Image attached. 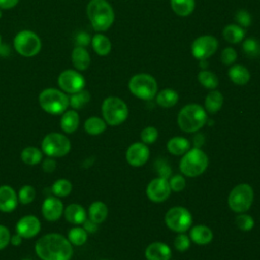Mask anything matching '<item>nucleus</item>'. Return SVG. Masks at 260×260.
Returning a JSON list of instances; mask_svg holds the SVG:
<instances>
[{"label":"nucleus","mask_w":260,"mask_h":260,"mask_svg":"<svg viewBox=\"0 0 260 260\" xmlns=\"http://www.w3.org/2000/svg\"><path fill=\"white\" fill-rule=\"evenodd\" d=\"M37 256L41 260H71L73 247L61 234L50 233L41 237L35 245Z\"/></svg>","instance_id":"nucleus-1"},{"label":"nucleus","mask_w":260,"mask_h":260,"mask_svg":"<svg viewBox=\"0 0 260 260\" xmlns=\"http://www.w3.org/2000/svg\"><path fill=\"white\" fill-rule=\"evenodd\" d=\"M86 14L91 26L96 31H106L115 20L114 9L107 0H89Z\"/></svg>","instance_id":"nucleus-2"},{"label":"nucleus","mask_w":260,"mask_h":260,"mask_svg":"<svg viewBox=\"0 0 260 260\" xmlns=\"http://www.w3.org/2000/svg\"><path fill=\"white\" fill-rule=\"evenodd\" d=\"M177 122L182 131L195 133L206 124L207 113L205 109L198 104H188L180 110Z\"/></svg>","instance_id":"nucleus-3"},{"label":"nucleus","mask_w":260,"mask_h":260,"mask_svg":"<svg viewBox=\"0 0 260 260\" xmlns=\"http://www.w3.org/2000/svg\"><path fill=\"white\" fill-rule=\"evenodd\" d=\"M208 162L207 154L201 148L193 147L183 154L179 164V169L183 176L195 178L206 171Z\"/></svg>","instance_id":"nucleus-4"},{"label":"nucleus","mask_w":260,"mask_h":260,"mask_svg":"<svg viewBox=\"0 0 260 260\" xmlns=\"http://www.w3.org/2000/svg\"><path fill=\"white\" fill-rule=\"evenodd\" d=\"M39 105L48 114L62 115L69 107V96L61 89L45 88L39 94Z\"/></svg>","instance_id":"nucleus-5"},{"label":"nucleus","mask_w":260,"mask_h":260,"mask_svg":"<svg viewBox=\"0 0 260 260\" xmlns=\"http://www.w3.org/2000/svg\"><path fill=\"white\" fill-rule=\"evenodd\" d=\"M129 110L126 103L118 96H108L102 104L103 119L110 126H118L126 121Z\"/></svg>","instance_id":"nucleus-6"},{"label":"nucleus","mask_w":260,"mask_h":260,"mask_svg":"<svg viewBox=\"0 0 260 260\" xmlns=\"http://www.w3.org/2000/svg\"><path fill=\"white\" fill-rule=\"evenodd\" d=\"M129 90L140 100L150 101L157 93V82L153 76L147 73L133 75L128 83Z\"/></svg>","instance_id":"nucleus-7"},{"label":"nucleus","mask_w":260,"mask_h":260,"mask_svg":"<svg viewBox=\"0 0 260 260\" xmlns=\"http://www.w3.org/2000/svg\"><path fill=\"white\" fill-rule=\"evenodd\" d=\"M254 200V190L247 183L235 186L229 194L228 204L236 213H244L250 209Z\"/></svg>","instance_id":"nucleus-8"},{"label":"nucleus","mask_w":260,"mask_h":260,"mask_svg":"<svg viewBox=\"0 0 260 260\" xmlns=\"http://www.w3.org/2000/svg\"><path fill=\"white\" fill-rule=\"evenodd\" d=\"M13 48L23 57H34L38 55L42 49L41 38L29 29L18 31L13 39Z\"/></svg>","instance_id":"nucleus-9"},{"label":"nucleus","mask_w":260,"mask_h":260,"mask_svg":"<svg viewBox=\"0 0 260 260\" xmlns=\"http://www.w3.org/2000/svg\"><path fill=\"white\" fill-rule=\"evenodd\" d=\"M41 149L47 156L54 158L62 157L69 153L71 149V142L65 134L51 132L43 138Z\"/></svg>","instance_id":"nucleus-10"},{"label":"nucleus","mask_w":260,"mask_h":260,"mask_svg":"<svg viewBox=\"0 0 260 260\" xmlns=\"http://www.w3.org/2000/svg\"><path fill=\"white\" fill-rule=\"evenodd\" d=\"M193 222L191 212L183 206L171 207L165 215L166 225L173 232L185 233L190 230Z\"/></svg>","instance_id":"nucleus-11"},{"label":"nucleus","mask_w":260,"mask_h":260,"mask_svg":"<svg viewBox=\"0 0 260 260\" xmlns=\"http://www.w3.org/2000/svg\"><path fill=\"white\" fill-rule=\"evenodd\" d=\"M58 85L65 93H74L84 89L85 79L78 70L66 69L63 70L57 79Z\"/></svg>","instance_id":"nucleus-12"},{"label":"nucleus","mask_w":260,"mask_h":260,"mask_svg":"<svg viewBox=\"0 0 260 260\" xmlns=\"http://www.w3.org/2000/svg\"><path fill=\"white\" fill-rule=\"evenodd\" d=\"M218 48V41L215 37L204 35L196 38L191 46V52L195 59L206 60L211 57Z\"/></svg>","instance_id":"nucleus-13"},{"label":"nucleus","mask_w":260,"mask_h":260,"mask_svg":"<svg viewBox=\"0 0 260 260\" xmlns=\"http://www.w3.org/2000/svg\"><path fill=\"white\" fill-rule=\"evenodd\" d=\"M172 193L169 181L167 178L157 177L152 179L146 187L147 198L154 203L166 201Z\"/></svg>","instance_id":"nucleus-14"},{"label":"nucleus","mask_w":260,"mask_h":260,"mask_svg":"<svg viewBox=\"0 0 260 260\" xmlns=\"http://www.w3.org/2000/svg\"><path fill=\"white\" fill-rule=\"evenodd\" d=\"M150 150L143 142H134L126 150L127 162L135 168L142 167L148 160Z\"/></svg>","instance_id":"nucleus-15"},{"label":"nucleus","mask_w":260,"mask_h":260,"mask_svg":"<svg viewBox=\"0 0 260 260\" xmlns=\"http://www.w3.org/2000/svg\"><path fill=\"white\" fill-rule=\"evenodd\" d=\"M41 228L40 219L35 215L28 214L18 219L15 225V232L23 239H30L41 232Z\"/></svg>","instance_id":"nucleus-16"},{"label":"nucleus","mask_w":260,"mask_h":260,"mask_svg":"<svg viewBox=\"0 0 260 260\" xmlns=\"http://www.w3.org/2000/svg\"><path fill=\"white\" fill-rule=\"evenodd\" d=\"M41 210L46 220L56 221L63 215L64 205L59 197L49 196L43 201Z\"/></svg>","instance_id":"nucleus-17"},{"label":"nucleus","mask_w":260,"mask_h":260,"mask_svg":"<svg viewBox=\"0 0 260 260\" xmlns=\"http://www.w3.org/2000/svg\"><path fill=\"white\" fill-rule=\"evenodd\" d=\"M18 204V197L15 190L8 186H0V211L12 212Z\"/></svg>","instance_id":"nucleus-18"},{"label":"nucleus","mask_w":260,"mask_h":260,"mask_svg":"<svg viewBox=\"0 0 260 260\" xmlns=\"http://www.w3.org/2000/svg\"><path fill=\"white\" fill-rule=\"evenodd\" d=\"M146 260H171L172 250L162 242L150 243L144 252Z\"/></svg>","instance_id":"nucleus-19"},{"label":"nucleus","mask_w":260,"mask_h":260,"mask_svg":"<svg viewBox=\"0 0 260 260\" xmlns=\"http://www.w3.org/2000/svg\"><path fill=\"white\" fill-rule=\"evenodd\" d=\"M63 215L65 219L73 225H80L87 218V214L84 207L78 203H71L67 205L64 208Z\"/></svg>","instance_id":"nucleus-20"},{"label":"nucleus","mask_w":260,"mask_h":260,"mask_svg":"<svg viewBox=\"0 0 260 260\" xmlns=\"http://www.w3.org/2000/svg\"><path fill=\"white\" fill-rule=\"evenodd\" d=\"M190 240L197 245H207L213 239L212 231L204 224H197L190 228L189 232Z\"/></svg>","instance_id":"nucleus-21"},{"label":"nucleus","mask_w":260,"mask_h":260,"mask_svg":"<svg viewBox=\"0 0 260 260\" xmlns=\"http://www.w3.org/2000/svg\"><path fill=\"white\" fill-rule=\"evenodd\" d=\"M79 122H80V119L76 110H73V109L67 110L61 116L60 126L64 133L71 134L77 130L79 126Z\"/></svg>","instance_id":"nucleus-22"},{"label":"nucleus","mask_w":260,"mask_h":260,"mask_svg":"<svg viewBox=\"0 0 260 260\" xmlns=\"http://www.w3.org/2000/svg\"><path fill=\"white\" fill-rule=\"evenodd\" d=\"M71 62L76 70L84 71L90 65V55L84 47H75L71 53Z\"/></svg>","instance_id":"nucleus-23"},{"label":"nucleus","mask_w":260,"mask_h":260,"mask_svg":"<svg viewBox=\"0 0 260 260\" xmlns=\"http://www.w3.org/2000/svg\"><path fill=\"white\" fill-rule=\"evenodd\" d=\"M191 148V142L189 139L183 136L172 137L167 142V149L173 155H183Z\"/></svg>","instance_id":"nucleus-24"},{"label":"nucleus","mask_w":260,"mask_h":260,"mask_svg":"<svg viewBox=\"0 0 260 260\" xmlns=\"http://www.w3.org/2000/svg\"><path fill=\"white\" fill-rule=\"evenodd\" d=\"M223 105V95L216 89H211L204 100V109L210 114L217 113Z\"/></svg>","instance_id":"nucleus-25"},{"label":"nucleus","mask_w":260,"mask_h":260,"mask_svg":"<svg viewBox=\"0 0 260 260\" xmlns=\"http://www.w3.org/2000/svg\"><path fill=\"white\" fill-rule=\"evenodd\" d=\"M108 213V206L103 201H94L88 207V218L98 224L106 220Z\"/></svg>","instance_id":"nucleus-26"},{"label":"nucleus","mask_w":260,"mask_h":260,"mask_svg":"<svg viewBox=\"0 0 260 260\" xmlns=\"http://www.w3.org/2000/svg\"><path fill=\"white\" fill-rule=\"evenodd\" d=\"M229 77L232 80V82H234L237 85H245L249 82L250 80V72L249 70L240 64L234 65L229 69Z\"/></svg>","instance_id":"nucleus-27"},{"label":"nucleus","mask_w":260,"mask_h":260,"mask_svg":"<svg viewBox=\"0 0 260 260\" xmlns=\"http://www.w3.org/2000/svg\"><path fill=\"white\" fill-rule=\"evenodd\" d=\"M91 46L93 51L100 55V56H107L112 49V44L110 39L103 35V34H95L92 38H91Z\"/></svg>","instance_id":"nucleus-28"},{"label":"nucleus","mask_w":260,"mask_h":260,"mask_svg":"<svg viewBox=\"0 0 260 260\" xmlns=\"http://www.w3.org/2000/svg\"><path fill=\"white\" fill-rule=\"evenodd\" d=\"M156 104L161 108H172L179 101V94L172 88H165L158 91L155 95Z\"/></svg>","instance_id":"nucleus-29"},{"label":"nucleus","mask_w":260,"mask_h":260,"mask_svg":"<svg viewBox=\"0 0 260 260\" xmlns=\"http://www.w3.org/2000/svg\"><path fill=\"white\" fill-rule=\"evenodd\" d=\"M83 127L87 134L96 136V135H100L103 132H105V130L107 129V123L105 122V120L103 118L92 116L85 120Z\"/></svg>","instance_id":"nucleus-30"},{"label":"nucleus","mask_w":260,"mask_h":260,"mask_svg":"<svg viewBox=\"0 0 260 260\" xmlns=\"http://www.w3.org/2000/svg\"><path fill=\"white\" fill-rule=\"evenodd\" d=\"M223 39L232 44H238L245 38V30L238 24H228L222 29Z\"/></svg>","instance_id":"nucleus-31"},{"label":"nucleus","mask_w":260,"mask_h":260,"mask_svg":"<svg viewBox=\"0 0 260 260\" xmlns=\"http://www.w3.org/2000/svg\"><path fill=\"white\" fill-rule=\"evenodd\" d=\"M20 158L27 166H36L43 160V151L38 147L27 146L22 149Z\"/></svg>","instance_id":"nucleus-32"},{"label":"nucleus","mask_w":260,"mask_h":260,"mask_svg":"<svg viewBox=\"0 0 260 260\" xmlns=\"http://www.w3.org/2000/svg\"><path fill=\"white\" fill-rule=\"evenodd\" d=\"M171 7L177 15L188 16L195 8V0H171Z\"/></svg>","instance_id":"nucleus-33"},{"label":"nucleus","mask_w":260,"mask_h":260,"mask_svg":"<svg viewBox=\"0 0 260 260\" xmlns=\"http://www.w3.org/2000/svg\"><path fill=\"white\" fill-rule=\"evenodd\" d=\"M90 101V93L85 90H79L77 92L71 93L69 96V107L73 110H80Z\"/></svg>","instance_id":"nucleus-34"},{"label":"nucleus","mask_w":260,"mask_h":260,"mask_svg":"<svg viewBox=\"0 0 260 260\" xmlns=\"http://www.w3.org/2000/svg\"><path fill=\"white\" fill-rule=\"evenodd\" d=\"M88 234L86 231L79 225H76L69 230L67 234V239L72 244V246H82L87 241Z\"/></svg>","instance_id":"nucleus-35"},{"label":"nucleus","mask_w":260,"mask_h":260,"mask_svg":"<svg viewBox=\"0 0 260 260\" xmlns=\"http://www.w3.org/2000/svg\"><path fill=\"white\" fill-rule=\"evenodd\" d=\"M198 81L200 84L208 89H215L218 85V77L215 73L209 70H202L198 73Z\"/></svg>","instance_id":"nucleus-36"},{"label":"nucleus","mask_w":260,"mask_h":260,"mask_svg":"<svg viewBox=\"0 0 260 260\" xmlns=\"http://www.w3.org/2000/svg\"><path fill=\"white\" fill-rule=\"evenodd\" d=\"M51 189L54 196L66 197L72 191V183L67 179H59L53 183Z\"/></svg>","instance_id":"nucleus-37"},{"label":"nucleus","mask_w":260,"mask_h":260,"mask_svg":"<svg viewBox=\"0 0 260 260\" xmlns=\"http://www.w3.org/2000/svg\"><path fill=\"white\" fill-rule=\"evenodd\" d=\"M243 51L249 57H258L260 55V42L255 38H248L243 43Z\"/></svg>","instance_id":"nucleus-38"},{"label":"nucleus","mask_w":260,"mask_h":260,"mask_svg":"<svg viewBox=\"0 0 260 260\" xmlns=\"http://www.w3.org/2000/svg\"><path fill=\"white\" fill-rule=\"evenodd\" d=\"M17 197L21 204H29L36 198V189L30 185H24L18 190Z\"/></svg>","instance_id":"nucleus-39"},{"label":"nucleus","mask_w":260,"mask_h":260,"mask_svg":"<svg viewBox=\"0 0 260 260\" xmlns=\"http://www.w3.org/2000/svg\"><path fill=\"white\" fill-rule=\"evenodd\" d=\"M235 223H236V225L238 226L239 230H241L243 232H249L254 228L255 221H254V218L251 215L246 214L244 212V213H239L236 216Z\"/></svg>","instance_id":"nucleus-40"},{"label":"nucleus","mask_w":260,"mask_h":260,"mask_svg":"<svg viewBox=\"0 0 260 260\" xmlns=\"http://www.w3.org/2000/svg\"><path fill=\"white\" fill-rule=\"evenodd\" d=\"M158 138V130L153 126H147L144 129H142L140 133V139L141 142L144 144H153L156 139Z\"/></svg>","instance_id":"nucleus-41"},{"label":"nucleus","mask_w":260,"mask_h":260,"mask_svg":"<svg viewBox=\"0 0 260 260\" xmlns=\"http://www.w3.org/2000/svg\"><path fill=\"white\" fill-rule=\"evenodd\" d=\"M191 240L190 237L185 233H179L174 241V247L179 252H185L190 248Z\"/></svg>","instance_id":"nucleus-42"},{"label":"nucleus","mask_w":260,"mask_h":260,"mask_svg":"<svg viewBox=\"0 0 260 260\" xmlns=\"http://www.w3.org/2000/svg\"><path fill=\"white\" fill-rule=\"evenodd\" d=\"M235 20L238 23V25L242 27H247V26H250L252 23V16L248 11L244 9H240L236 12Z\"/></svg>","instance_id":"nucleus-43"},{"label":"nucleus","mask_w":260,"mask_h":260,"mask_svg":"<svg viewBox=\"0 0 260 260\" xmlns=\"http://www.w3.org/2000/svg\"><path fill=\"white\" fill-rule=\"evenodd\" d=\"M171 190L174 192H181L186 187V180L183 175H175L169 181Z\"/></svg>","instance_id":"nucleus-44"},{"label":"nucleus","mask_w":260,"mask_h":260,"mask_svg":"<svg viewBox=\"0 0 260 260\" xmlns=\"http://www.w3.org/2000/svg\"><path fill=\"white\" fill-rule=\"evenodd\" d=\"M237 59V52L235 49L228 47L222 50L220 55V60L224 65H232Z\"/></svg>","instance_id":"nucleus-45"},{"label":"nucleus","mask_w":260,"mask_h":260,"mask_svg":"<svg viewBox=\"0 0 260 260\" xmlns=\"http://www.w3.org/2000/svg\"><path fill=\"white\" fill-rule=\"evenodd\" d=\"M10 231L7 226L0 224V251L4 250L10 244Z\"/></svg>","instance_id":"nucleus-46"},{"label":"nucleus","mask_w":260,"mask_h":260,"mask_svg":"<svg viewBox=\"0 0 260 260\" xmlns=\"http://www.w3.org/2000/svg\"><path fill=\"white\" fill-rule=\"evenodd\" d=\"M90 42L91 38L85 31H80L75 36V47H86Z\"/></svg>","instance_id":"nucleus-47"},{"label":"nucleus","mask_w":260,"mask_h":260,"mask_svg":"<svg viewBox=\"0 0 260 260\" xmlns=\"http://www.w3.org/2000/svg\"><path fill=\"white\" fill-rule=\"evenodd\" d=\"M42 169L45 173H53L57 168V161L54 157L48 156L47 158L43 159L42 161Z\"/></svg>","instance_id":"nucleus-48"},{"label":"nucleus","mask_w":260,"mask_h":260,"mask_svg":"<svg viewBox=\"0 0 260 260\" xmlns=\"http://www.w3.org/2000/svg\"><path fill=\"white\" fill-rule=\"evenodd\" d=\"M82 228L86 231L87 234H93L98 231L99 229V224L95 223L94 221H92L89 218H86L85 221L82 223Z\"/></svg>","instance_id":"nucleus-49"},{"label":"nucleus","mask_w":260,"mask_h":260,"mask_svg":"<svg viewBox=\"0 0 260 260\" xmlns=\"http://www.w3.org/2000/svg\"><path fill=\"white\" fill-rule=\"evenodd\" d=\"M19 0H0V9H11L18 4Z\"/></svg>","instance_id":"nucleus-50"},{"label":"nucleus","mask_w":260,"mask_h":260,"mask_svg":"<svg viewBox=\"0 0 260 260\" xmlns=\"http://www.w3.org/2000/svg\"><path fill=\"white\" fill-rule=\"evenodd\" d=\"M23 238L20 236V235H18L17 233L16 234H14V235H12L11 236V238H10V244L12 245V246H20L21 245V243H22V240Z\"/></svg>","instance_id":"nucleus-51"},{"label":"nucleus","mask_w":260,"mask_h":260,"mask_svg":"<svg viewBox=\"0 0 260 260\" xmlns=\"http://www.w3.org/2000/svg\"><path fill=\"white\" fill-rule=\"evenodd\" d=\"M1 16H2V11H1V9H0V18H1Z\"/></svg>","instance_id":"nucleus-52"},{"label":"nucleus","mask_w":260,"mask_h":260,"mask_svg":"<svg viewBox=\"0 0 260 260\" xmlns=\"http://www.w3.org/2000/svg\"><path fill=\"white\" fill-rule=\"evenodd\" d=\"M0 46H1V36H0Z\"/></svg>","instance_id":"nucleus-53"},{"label":"nucleus","mask_w":260,"mask_h":260,"mask_svg":"<svg viewBox=\"0 0 260 260\" xmlns=\"http://www.w3.org/2000/svg\"><path fill=\"white\" fill-rule=\"evenodd\" d=\"M22 260H31V259H22Z\"/></svg>","instance_id":"nucleus-54"},{"label":"nucleus","mask_w":260,"mask_h":260,"mask_svg":"<svg viewBox=\"0 0 260 260\" xmlns=\"http://www.w3.org/2000/svg\"><path fill=\"white\" fill-rule=\"evenodd\" d=\"M103 260H107V259H103Z\"/></svg>","instance_id":"nucleus-55"}]
</instances>
